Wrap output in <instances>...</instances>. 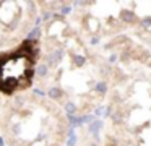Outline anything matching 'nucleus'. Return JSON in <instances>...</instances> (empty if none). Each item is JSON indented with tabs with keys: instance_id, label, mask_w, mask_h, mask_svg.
<instances>
[{
	"instance_id": "nucleus-7",
	"label": "nucleus",
	"mask_w": 151,
	"mask_h": 146,
	"mask_svg": "<svg viewBox=\"0 0 151 146\" xmlns=\"http://www.w3.org/2000/svg\"><path fill=\"white\" fill-rule=\"evenodd\" d=\"M65 110H67V114H68V115H73V114H75V110H76V106L73 102H67L65 104Z\"/></svg>"
},
{
	"instance_id": "nucleus-6",
	"label": "nucleus",
	"mask_w": 151,
	"mask_h": 146,
	"mask_svg": "<svg viewBox=\"0 0 151 146\" xmlns=\"http://www.w3.org/2000/svg\"><path fill=\"white\" fill-rule=\"evenodd\" d=\"M94 89L98 91L99 94H104L106 91H107V84H106L104 81H101V83H98V84H96V88H94Z\"/></svg>"
},
{
	"instance_id": "nucleus-10",
	"label": "nucleus",
	"mask_w": 151,
	"mask_h": 146,
	"mask_svg": "<svg viewBox=\"0 0 151 146\" xmlns=\"http://www.w3.org/2000/svg\"><path fill=\"white\" fill-rule=\"evenodd\" d=\"M41 34V31H39V28H34L33 31L29 32V34H28V39H29V41H34V39H37V36Z\"/></svg>"
},
{
	"instance_id": "nucleus-9",
	"label": "nucleus",
	"mask_w": 151,
	"mask_h": 146,
	"mask_svg": "<svg viewBox=\"0 0 151 146\" xmlns=\"http://www.w3.org/2000/svg\"><path fill=\"white\" fill-rule=\"evenodd\" d=\"M36 73L39 75V76H46L47 75V65H39V67L36 68Z\"/></svg>"
},
{
	"instance_id": "nucleus-2",
	"label": "nucleus",
	"mask_w": 151,
	"mask_h": 146,
	"mask_svg": "<svg viewBox=\"0 0 151 146\" xmlns=\"http://www.w3.org/2000/svg\"><path fill=\"white\" fill-rule=\"evenodd\" d=\"M63 57V52L62 50H55V52H52V54L49 55V65H55L57 62H60V58Z\"/></svg>"
},
{
	"instance_id": "nucleus-1",
	"label": "nucleus",
	"mask_w": 151,
	"mask_h": 146,
	"mask_svg": "<svg viewBox=\"0 0 151 146\" xmlns=\"http://www.w3.org/2000/svg\"><path fill=\"white\" fill-rule=\"evenodd\" d=\"M39 47L36 41H26L10 52L0 54V91L13 94L28 89L36 75Z\"/></svg>"
},
{
	"instance_id": "nucleus-3",
	"label": "nucleus",
	"mask_w": 151,
	"mask_h": 146,
	"mask_svg": "<svg viewBox=\"0 0 151 146\" xmlns=\"http://www.w3.org/2000/svg\"><path fill=\"white\" fill-rule=\"evenodd\" d=\"M102 128V122L101 120H94L93 123H89V132L93 133L94 136H98V133H99V130Z\"/></svg>"
},
{
	"instance_id": "nucleus-8",
	"label": "nucleus",
	"mask_w": 151,
	"mask_h": 146,
	"mask_svg": "<svg viewBox=\"0 0 151 146\" xmlns=\"http://www.w3.org/2000/svg\"><path fill=\"white\" fill-rule=\"evenodd\" d=\"M75 143H76L75 132H73V128H70V138H68V141H67V146H75Z\"/></svg>"
},
{
	"instance_id": "nucleus-14",
	"label": "nucleus",
	"mask_w": 151,
	"mask_h": 146,
	"mask_svg": "<svg viewBox=\"0 0 151 146\" xmlns=\"http://www.w3.org/2000/svg\"><path fill=\"white\" fill-rule=\"evenodd\" d=\"M98 42H99L98 37H93V39H91V44H98Z\"/></svg>"
},
{
	"instance_id": "nucleus-13",
	"label": "nucleus",
	"mask_w": 151,
	"mask_h": 146,
	"mask_svg": "<svg viewBox=\"0 0 151 146\" xmlns=\"http://www.w3.org/2000/svg\"><path fill=\"white\" fill-rule=\"evenodd\" d=\"M111 112H112L111 107H106V109H104V117H109V115H111Z\"/></svg>"
},
{
	"instance_id": "nucleus-15",
	"label": "nucleus",
	"mask_w": 151,
	"mask_h": 146,
	"mask_svg": "<svg viewBox=\"0 0 151 146\" xmlns=\"http://www.w3.org/2000/svg\"><path fill=\"white\" fill-rule=\"evenodd\" d=\"M91 146H96V145H94V143H93V145H91Z\"/></svg>"
},
{
	"instance_id": "nucleus-5",
	"label": "nucleus",
	"mask_w": 151,
	"mask_h": 146,
	"mask_svg": "<svg viewBox=\"0 0 151 146\" xmlns=\"http://www.w3.org/2000/svg\"><path fill=\"white\" fill-rule=\"evenodd\" d=\"M60 96H62V89H60V88H52V89H49V97L59 99Z\"/></svg>"
},
{
	"instance_id": "nucleus-11",
	"label": "nucleus",
	"mask_w": 151,
	"mask_h": 146,
	"mask_svg": "<svg viewBox=\"0 0 151 146\" xmlns=\"http://www.w3.org/2000/svg\"><path fill=\"white\" fill-rule=\"evenodd\" d=\"M73 62H75V65H78V67H80V65H83L86 62V58L81 57V55H75V57H73Z\"/></svg>"
},
{
	"instance_id": "nucleus-12",
	"label": "nucleus",
	"mask_w": 151,
	"mask_h": 146,
	"mask_svg": "<svg viewBox=\"0 0 151 146\" xmlns=\"http://www.w3.org/2000/svg\"><path fill=\"white\" fill-rule=\"evenodd\" d=\"M70 5H63L62 8H60V12H62V15H67V13H70Z\"/></svg>"
},
{
	"instance_id": "nucleus-4",
	"label": "nucleus",
	"mask_w": 151,
	"mask_h": 146,
	"mask_svg": "<svg viewBox=\"0 0 151 146\" xmlns=\"http://www.w3.org/2000/svg\"><path fill=\"white\" fill-rule=\"evenodd\" d=\"M120 18L124 19V21L130 23L135 19V13L133 12H128V10H124V12H120Z\"/></svg>"
}]
</instances>
